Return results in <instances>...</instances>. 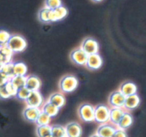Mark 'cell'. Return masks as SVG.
<instances>
[{"mask_svg":"<svg viewBox=\"0 0 146 137\" xmlns=\"http://www.w3.org/2000/svg\"><path fill=\"white\" fill-rule=\"evenodd\" d=\"M60 109V108H57V107H56L55 106H54L48 101V102H46L43 105L41 111L42 112L45 113L46 114H47L51 118H53V117L56 116L58 114Z\"/></svg>","mask_w":146,"mask_h":137,"instance_id":"ffe728a7","label":"cell"},{"mask_svg":"<svg viewBox=\"0 0 146 137\" xmlns=\"http://www.w3.org/2000/svg\"><path fill=\"white\" fill-rule=\"evenodd\" d=\"M92 1L94 2H102V0H92Z\"/></svg>","mask_w":146,"mask_h":137,"instance_id":"d590c367","label":"cell"},{"mask_svg":"<svg viewBox=\"0 0 146 137\" xmlns=\"http://www.w3.org/2000/svg\"><path fill=\"white\" fill-rule=\"evenodd\" d=\"M88 55L81 48H77L70 53V57L72 63L78 65H85Z\"/></svg>","mask_w":146,"mask_h":137,"instance_id":"52a82bcc","label":"cell"},{"mask_svg":"<svg viewBox=\"0 0 146 137\" xmlns=\"http://www.w3.org/2000/svg\"><path fill=\"white\" fill-rule=\"evenodd\" d=\"M112 137H127V135L126 134L125 131L117 128V130H116L115 132L114 133Z\"/></svg>","mask_w":146,"mask_h":137,"instance_id":"836d02e7","label":"cell"},{"mask_svg":"<svg viewBox=\"0 0 146 137\" xmlns=\"http://www.w3.org/2000/svg\"><path fill=\"white\" fill-rule=\"evenodd\" d=\"M47 137H52V136H47Z\"/></svg>","mask_w":146,"mask_h":137,"instance_id":"8d00e7d4","label":"cell"},{"mask_svg":"<svg viewBox=\"0 0 146 137\" xmlns=\"http://www.w3.org/2000/svg\"><path fill=\"white\" fill-rule=\"evenodd\" d=\"M11 35L5 30H0V45L7 44L10 38Z\"/></svg>","mask_w":146,"mask_h":137,"instance_id":"4dcf8cb0","label":"cell"},{"mask_svg":"<svg viewBox=\"0 0 146 137\" xmlns=\"http://www.w3.org/2000/svg\"><path fill=\"white\" fill-rule=\"evenodd\" d=\"M26 76H15L10 80V82L17 88V89L25 87L26 85Z\"/></svg>","mask_w":146,"mask_h":137,"instance_id":"d4e9b609","label":"cell"},{"mask_svg":"<svg viewBox=\"0 0 146 137\" xmlns=\"http://www.w3.org/2000/svg\"><path fill=\"white\" fill-rule=\"evenodd\" d=\"M78 115L82 121L92 122L95 121V107L88 103L82 104L79 107Z\"/></svg>","mask_w":146,"mask_h":137,"instance_id":"3957f363","label":"cell"},{"mask_svg":"<svg viewBox=\"0 0 146 137\" xmlns=\"http://www.w3.org/2000/svg\"><path fill=\"white\" fill-rule=\"evenodd\" d=\"M67 137H80L82 134V128L80 124L75 121L70 122L65 126Z\"/></svg>","mask_w":146,"mask_h":137,"instance_id":"9c48e42d","label":"cell"},{"mask_svg":"<svg viewBox=\"0 0 146 137\" xmlns=\"http://www.w3.org/2000/svg\"><path fill=\"white\" fill-rule=\"evenodd\" d=\"M8 47L14 53L25 51L27 47V42L25 37L19 35H11L7 43Z\"/></svg>","mask_w":146,"mask_h":137,"instance_id":"6da1fadb","label":"cell"},{"mask_svg":"<svg viewBox=\"0 0 146 137\" xmlns=\"http://www.w3.org/2000/svg\"><path fill=\"white\" fill-rule=\"evenodd\" d=\"M59 86L63 93L73 92L78 88V80L73 75H66L60 80Z\"/></svg>","mask_w":146,"mask_h":137,"instance_id":"7a4b0ae2","label":"cell"},{"mask_svg":"<svg viewBox=\"0 0 146 137\" xmlns=\"http://www.w3.org/2000/svg\"><path fill=\"white\" fill-rule=\"evenodd\" d=\"M49 102L59 108H61L64 106L66 103V98L63 94L60 93L52 94L49 98Z\"/></svg>","mask_w":146,"mask_h":137,"instance_id":"d6986e66","label":"cell"},{"mask_svg":"<svg viewBox=\"0 0 146 137\" xmlns=\"http://www.w3.org/2000/svg\"><path fill=\"white\" fill-rule=\"evenodd\" d=\"M44 5H45L44 7L50 9H57V8L62 6L61 0H45Z\"/></svg>","mask_w":146,"mask_h":137,"instance_id":"f1b7e54d","label":"cell"},{"mask_svg":"<svg viewBox=\"0 0 146 137\" xmlns=\"http://www.w3.org/2000/svg\"><path fill=\"white\" fill-rule=\"evenodd\" d=\"M36 133L38 137H47L51 136V126H37Z\"/></svg>","mask_w":146,"mask_h":137,"instance_id":"603a6c76","label":"cell"},{"mask_svg":"<svg viewBox=\"0 0 146 137\" xmlns=\"http://www.w3.org/2000/svg\"><path fill=\"white\" fill-rule=\"evenodd\" d=\"M41 110L39 108L27 106L23 111V117L25 120L29 122H35L37 117L41 113Z\"/></svg>","mask_w":146,"mask_h":137,"instance_id":"5bb4252c","label":"cell"},{"mask_svg":"<svg viewBox=\"0 0 146 137\" xmlns=\"http://www.w3.org/2000/svg\"><path fill=\"white\" fill-rule=\"evenodd\" d=\"M30 92V90H28L26 87L21 88H19L17 90V93L16 96L15 97H16L17 99L20 100V101H26L28 96H29Z\"/></svg>","mask_w":146,"mask_h":137,"instance_id":"4316f807","label":"cell"},{"mask_svg":"<svg viewBox=\"0 0 146 137\" xmlns=\"http://www.w3.org/2000/svg\"><path fill=\"white\" fill-rule=\"evenodd\" d=\"M110 108L104 104H98L95 107V121L98 124H106L109 121Z\"/></svg>","mask_w":146,"mask_h":137,"instance_id":"277c9868","label":"cell"},{"mask_svg":"<svg viewBox=\"0 0 146 137\" xmlns=\"http://www.w3.org/2000/svg\"><path fill=\"white\" fill-rule=\"evenodd\" d=\"M140 103V99L137 94L125 97L123 108H125L126 110H129V111L134 110L139 106Z\"/></svg>","mask_w":146,"mask_h":137,"instance_id":"e0dca14e","label":"cell"},{"mask_svg":"<svg viewBox=\"0 0 146 137\" xmlns=\"http://www.w3.org/2000/svg\"><path fill=\"white\" fill-rule=\"evenodd\" d=\"M68 14L67 8L61 6L50 12V22H55L64 19Z\"/></svg>","mask_w":146,"mask_h":137,"instance_id":"30bf717a","label":"cell"},{"mask_svg":"<svg viewBox=\"0 0 146 137\" xmlns=\"http://www.w3.org/2000/svg\"><path fill=\"white\" fill-rule=\"evenodd\" d=\"M90 137H101V136H100L98 135V134H93V135L91 136Z\"/></svg>","mask_w":146,"mask_h":137,"instance_id":"e575fe53","label":"cell"},{"mask_svg":"<svg viewBox=\"0 0 146 137\" xmlns=\"http://www.w3.org/2000/svg\"><path fill=\"white\" fill-rule=\"evenodd\" d=\"M51 117L49 116L47 114L41 111L35 123L36 124V126L50 125V122H51Z\"/></svg>","mask_w":146,"mask_h":137,"instance_id":"cb8c5ba5","label":"cell"},{"mask_svg":"<svg viewBox=\"0 0 146 137\" xmlns=\"http://www.w3.org/2000/svg\"><path fill=\"white\" fill-rule=\"evenodd\" d=\"M5 86H6V89L7 90L8 94L10 96V97L16 96V94L17 93L18 89L10 81L7 82V83L5 84Z\"/></svg>","mask_w":146,"mask_h":137,"instance_id":"f546056e","label":"cell"},{"mask_svg":"<svg viewBox=\"0 0 146 137\" xmlns=\"http://www.w3.org/2000/svg\"><path fill=\"white\" fill-rule=\"evenodd\" d=\"M125 96L120 90H116L112 93L109 96V104L112 108H123L124 107Z\"/></svg>","mask_w":146,"mask_h":137,"instance_id":"ba28073f","label":"cell"},{"mask_svg":"<svg viewBox=\"0 0 146 137\" xmlns=\"http://www.w3.org/2000/svg\"><path fill=\"white\" fill-rule=\"evenodd\" d=\"M26 104L29 107H34V108H39L42 106L44 99L39 90L36 91H31L27 99L26 100Z\"/></svg>","mask_w":146,"mask_h":137,"instance_id":"8992f818","label":"cell"},{"mask_svg":"<svg viewBox=\"0 0 146 137\" xmlns=\"http://www.w3.org/2000/svg\"><path fill=\"white\" fill-rule=\"evenodd\" d=\"M14 74L18 76H26L27 73V67L26 64L22 62L14 63Z\"/></svg>","mask_w":146,"mask_h":137,"instance_id":"44dd1931","label":"cell"},{"mask_svg":"<svg viewBox=\"0 0 146 137\" xmlns=\"http://www.w3.org/2000/svg\"><path fill=\"white\" fill-rule=\"evenodd\" d=\"M102 65V59L98 53L88 55L85 66L92 70H98Z\"/></svg>","mask_w":146,"mask_h":137,"instance_id":"8fae6325","label":"cell"},{"mask_svg":"<svg viewBox=\"0 0 146 137\" xmlns=\"http://www.w3.org/2000/svg\"><path fill=\"white\" fill-rule=\"evenodd\" d=\"M125 111L123 108H112L110 109V118L109 121L114 126L118 124L119 121L121 119L122 116Z\"/></svg>","mask_w":146,"mask_h":137,"instance_id":"2e32d148","label":"cell"},{"mask_svg":"<svg viewBox=\"0 0 146 137\" xmlns=\"http://www.w3.org/2000/svg\"><path fill=\"white\" fill-rule=\"evenodd\" d=\"M9 81H10V79L9 78V77L6 76L4 73H2V71H0V86H4Z\"/></svg>","mask_w":146,"mask_h":137,"instance_id":"d6a6232c","label":"cell"},{"mask_svg":"<svg viewBox=\"0 0 146 137\" xmlns=\"http://www.w3.org/2000/svg\"><path fill=\"white\" fill-rule=\"evenodd\" d=\"M9 98H11V97L9 94H8L5 85L0 86V98L3 100H6Z\"/></svg>","mask_w":146,"mask_h":137,"instance_id":"1f68e13d","label":"cell"},{"mask_svg":"<svg viewBox=\"0 0 146 137\" xmlns=\"http://www.w3.org/2000/svg\"><path fill=\"white\" fill-rule=\"evenodd\" d=\"M125 97L137 94V88L134 83L130 81H126L122 83L119 90Z\"/></svg>","mask_w":146,"mask_h":137,"instance_id":"9a60e30c","label":"cell"},{"mask_svg":"<svg viewBox=\"0 0 146 137\" xmlns=\"http://www.w3.org/2000/svg\"><path fill=\"white\" fill-rule=\"evenodd\" d=\"M133 123V116L128 112H125L124 114L122 116L121 119L119 121L118 124L117 125V127L118 129L123 130L125 131L127 128H130Z\"/></svg>","mask_w":146,"mask_h":137,"instance_id":"ac0fdd59","label":"cell"},{"mask_svg":"<svg viewBox=\"0 0 146 137\" xmlns=\"http://www.w3.org/2000/svg\"><path fill=\"white\" fill-rule=\"evenodd\" d=\"M42 86V82L39 77L35 75H30L27 77L25 87L30 91H36L40 90Z\"/></svg>","mask_w":146,"mask_h":137,"instance_id":"4fadbf2b","label":"cell"},{"mask_svg":"<svg viewBox=\"0 0 146 137\" xmlns=\"http://www.w3.org/2000/svg\"><path fill=\"white\" fill-rule=\"evenodd\" d=\"M51 136L52 137H67L65 127L61 125L51 126Z\"/></svg>","mask_w":146,"mask_h":137,"instance_id":"7402d4cb","label":"cell"},{"mask_svg":"<svg viewBox=\"0 0 146 137\" xmlns=\"http://www.w3.org/2000/svg\"><path fill=\"white\" fill-rule=\"evenodd\" d=\"M80 48L82 49L88 55H90L98 53L99 45H98V42H97L95 39L88 37L85 38V39L82 41V44H81Z\"/></svg>","mask_w":146,"mask_h":137,"instance_id":"5b68a950","label":"cell"},{"mask_svg":"<svg viewBox=\"0 0 146 137\" xmlns=\"http://www.w3.org/2000/svg\"><path fill=\"white\" fill-rule=\"evenodd\" d=\"M117 128L111 124H101L97 128L96 134L101 137H112L115 132Z\"/></svg>","mask_w":146,"mask_h":137,"instance_id":"7c38bea8","label":"cell"},{"mask_svg":"<svg viewBox=\"0 0 146 137\" xmlns=\"http://www.w3.org/2000/svg\"><path fill=\"white\" fill-rule=\"evenodd\" d=\"M13 67H14V63L11 62V63H6V64L4 65L3 67H2V70H1L2 73H4L6 76H7L10 80L14 77V76H15V74H14Z\"/></svg>","mask_w":146,"mask_h":137,"instance_id":"83f0119b","label":"cell"},{"mask_svg":"<svg viewBox=\"0 0 146 137\" xmlns=\"http://www.w3.org/2000/svg\"><path fill=\"white\" fill-rule=\"evenodd\" d=\"M51 9H48L47 7H44L42 8L38 13V18L39 20L41 22H44V23H47V22H50V12Z\"/></svg>","mask_w":146,"mask_h":137,"instance_id":"484cf974","label":"cell"}]
</instances>
